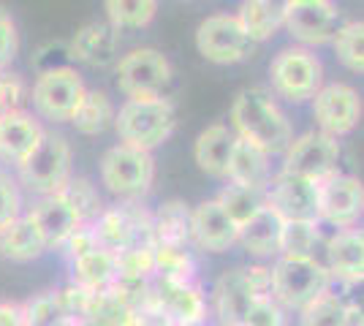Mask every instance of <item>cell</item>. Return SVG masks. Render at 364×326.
I'll use <instances>...</instances> for the list:
<instances>
[{
    "label": "cell",
    "instance_id": "cell-1",
    "mask_svg": "<svg viewBox=\"0 0 364 326\" xmlns=\"http://www.w3.org/2000/svg\"><path fill=\"white\" fill-rule=\"evenodd\" d=\"M228 125L237 136L258 144L269 156L283 153L289 147V141L294 139L289 117L277 107L272 93H267L264 87L240 90V95L234 98V107H231V123Z\"/></svg>",
    "mask_w": 364,
    "mask_h": 326
},
{
    "label": "cell",
    "instance_id": "cell-2",
    "mask_svg": "<svg viewBox=\"0 0 364 326\" xmlns=\"http://www.w3.org/2000/svg\"><path fill=\"white\" fill-rule=\"evenodd\" d=\"M122 144L152 153L177 128V109L168 98H125L114 112V125Z\"/></svg>",
    "mask_w": 364,
    "mask_h": 326
},
{
    "label": "cell",
    "instance_id": "cell-3",
    "mask_svg": "<svg viewBox=\"0 0 364 326\" xmlns=\"http://www.w3.org/2000/svg\"><path fill=\"white\" fill-rule=\"evenodd\" d=\"M258 296H272L269 266L253 264L223 272L213 286V313L218 318V326L242 324Z\"/></svg>",
    "mask_w": 364,
    "mask_h": 326
},
{
    "label": "cell",
    "instance_id": "cell-4",
    "mask_svg": "<svg viewBox=\"0 0 364 326\" xmlns=\"http://www.w3.org/2000/svg\"><path fill=\"white\" fill-rule=\"evenodd\" d=\"M98 177L107 193H112L120 202H139L150 193L155 183V158L152 153L128 147V144H114L109 147L101 163H98Z\"/></svg>",
    "mask_w": 364,
    "mask_h": 326
},
{
    "label": "cell",
    "instance_id": "cell-5",
    "mask_svg": "<svg viewBox=\"0 0 364 326\" xmlns=\"http://www.w3.org/2000/svg\"><path fill=\"white\" fill-rule=\"evenodd\" d=\"M71 166L74 153L68 139L55 131H44L36 150L22 163H16V183L36 196L58 193L71 180Z\"/></svg>",
    "mask_w": 364,
    "mask_h": 326
},
{
    "label": "cell",
    "instance_id": "cell-6",
    "mask_svg": "<svg viewBox=\"0 0 364 326\" xmlns=\"http://www.w3.org/2000/svg\"><path fill=\"white\" fill-rule=\"evenodd\" d=\"M87 95V85L74 65H63L38 74L31 87L33 114L46 123H71L74 112Z\"/></svg>",
    "mask_w": 364,
    "mask_h": 326
},
{
    "label": "cell",
    "instance_id": "cell-7",
    "mask_svg": "<svg viewBox=\"0 0 364 326\" xmlns=\"http://www.w3.org/2000/svg\"><path fill=\"white\" fill-rule=\"evenodd\" d=\"M269 85L277 98L289 104H304L323 85V63L313 49L299 44L280 49L269 63Z\"/></svg>",
    "mask_w": 364,
    "mask_h": 326
},
{
    "label": "cell",
    "instance_id": "cell-8",
    "mask_svg": "<svg viewBox=\"0 0 364 326\" xmlns=\"http://www.w3.org/2000/svg\"><path fill=\"white\" fill-rule=\"evenodd\" d=\"M171 79L174 68L161 49H134L114 63V82L125 98H161Z\"/></svg>",
    "mask_w": 364,
    "mask_h": 326
},
{
    "label": "cell",
    "instance_id": "cell-9",
    "mask_svg": "<svg viewBox=\"0 0 364 326\" xmlns=\"http://www.w3.org/2000/svg\"><path fill=\"white\" fill-rule=\"evenodd\" d=\"M272 275V299L283 310H302L307 302L323 294L326 286V266L318 259H296V256H277L269 266Z\"/></svg>",
    "mask_w": 364,
    "mask_h": 326
},
{
    "label": "cell",
    "instance_id": "cell-10",
    "mask_svg": "<svg viewBox=\"0 0 364 326\" xmlns=\"http://www.w3.org/2000/svg\"><path fill=\"white\" fill-rule=\"evenodd\" d=\"M253 41L247 38L237 14H213L196 28V49L207 63L234 65L250 58Z\"/></svg>",
    "mask_w": 364,
    "mask_h": 326
},
{
    "label": "cell",
    "instance_id": "cell-11",
    "mask_svg": "<svg viewBox=\"0 0 364 326\" xmlns=\"http://www.w3.org/2000/svg\"><path fill=\"white\" fill-rule=\"evenodd\" d=\"M310 104H313L310 109H313L316 131L332 139H343L353 134L362 120V95L346 82L321 85L318 93L310 98Z\"/></svg>",
    "mask_w": 364,
    "mask_h": 326
},
{
    "label": "cell",
    "instance_id": "cell-12",
    "mask_svg": "<svg viewBox=\"0 0 364 326\" xmlns=\"http://www.w3.org/2000/svg\"><path fill=\"white\" fill-rule=\"evenodd\" d=\"M340 156H343L340 139H332L321 131H307L291 139L289 147L283 150V169L321 183L323 177L340 171Z\"/></svg>",
    "mask_w": 364,
    "mask_h": 326
},
{
    "label": "cell",
    "instance_id": "cell-13",
    "mask_svg": "<svg viewBox=\"0 0 364 326\" xmlns=\"http://www.w3.org/2000/svg\"><path fill=\"white\" fill-rule=\"evenodd\" d=\"M343 25V11L332 0H307V3H289L283 28L299 47L316 49L326 47L334 38L337 28Z\"/></svg>",
    "mask_w": 364,
    "mask_h": 326
},
{
    "label": "cell",
    "instance_id": "cell-14",
    "mask_svg": "<svg viewBox=\"0 0 364 326\" xmlns=\"http://www.w3.org/2000/svg\"><path fill=\"white\" fill-rule=\"evenodd\" d=\"M364 185L362 180L334 171L318 183V220L334 229H350L362 220Z\"/></svg>",
    "mask_w": 364,
    "mask_h": 326
},
{
    "label": "cell",
    "instance_id": "cell-15",
    "mask_svg": "<svg viewBox=\"0 0 364 326\" xmlns=\"http://www.w3.org/2000/svg\"><path fill=\"white\" fill-rule=\"evenodd\" d=\"M152 308L182 326L201 324L210 315V302L196 280L152 278Z\"/></svg>",
    "mask_w": 364,
    "mask_h": 326
},
{
    "label": "cell",
    "instance_id": "cell-16",
    "mask_svg": "<svg viewBox=\"0 0 364 326\" xmlns=\"http://www.w3.org/2000/svg\"><path fill=\"white\" fill-rule=\"evenodd\" d=\"M267 204L283 220H316L318 217V183L280 169L267 185Z\"/></svg>",
    "mask_w": 364,
    "mask_h": 326
},
{
    "label": "cell",
    "instance_id": "cell-17",
    "mask_svg": "<svg viewBox=\"0 0 364 326\" xmlns=\"http://www.w3.org/2000/svg\"><path fill=\"white\" fill-rule=\"evenodd\" d=\"M237 239H240V226L215 199H207L191 210V248L220 256L234 248Z\"/></svg>",
    "mask_w": 364,
    "mask_h": 326
},
{
    "label": "cell",
    "instance_id": "cell-18",
    "mask_svg": "<svg viewBox=\"0 0 364 326\" xmlns=\"http://www.w3.org/2000/svg\"><path fill=\"white\" fill-rule=\"evenodd\" d=\"M68 52H71V60L82 63L87 68H109L120 58V31L112 28L107 19L87 22L68 41Z\"/></svg>",
    "mask_w": 364,
    "mask_h": 326
},
{
    "label": "cell",
    "instance_id": "cell-19",
    "mask_svg": "<svg viewBox=\"0 0 364 326\" xmlns=\"http://www.w3.org/2000/svg\"><path fill=\"white\" fill-rule=\"evenodd\" d=\"M28 215L36 223V229L41 232V237H44L46 250H60L65 245V239L82 226L76 212L65 204L60 193L38 196L31 210H28Z\"/></svg>",
    "mask_w": 364,
    "mask_h": 326
},
{
    "label": "cell",
    "instance_id": "cell-20",
    "mask_svg": "<svg viewBox=\"0 0 364 326\" xmlns=\"http://www.w3.org/2000/svg\"><path fill=\"white\" fill-rule=\"evenodd\" d=\"M269 153L261 150L253 141L237 136L234 147H231V158H228L226 166V180L234 185L245 188H258V190H267L269 180H272V163H269Z\"/></svg>",
    "mask_w": 364,
    "mask_h": 326
},
{
    "label": "cell",
    "instance_id": "cell-21",
    "mask_svg": "<svg viewBox=\"0 0 364 326\" xmlns=\"http://www.w3.org/2000/svg\"><path fill=\"white\" fill-rule=\"evenodd\" d=\"M41 136H44V125L28 109L0 114V158L11 161L14 166L31 156Z\"/></svg>",
    "mask_w": 364,
    "mask_h": 326
},
{
    "label": "cell",
    "instance_id": "cell-22",
    "mask_svg": "<svg viewBox=\"0 0 364 326\" xmlns=\"http://www.w3.org/2000/svg\"><path fill=\"white\" fill-rule=\"evenodd\" d=\"M280 234H283V217L277 215L269 204H264L245 226H240L237 242L242 245L247 256L264 261V259L280 256Z\"/></svg>",
    "mask_w": 364,
    "mask_h": 326
},
{
    "label": "cell",
    "instance_id": "cell-23",
    "mask_svg": "<svg viewBox=\"0 0 364 326\" xmlns=\"http://www.w3.org/2000/svg\"><path fill=\"white\" fill-rule=\"evenodd\" d=\"M323 250H326V261H321V264L326 266V272L362 283V278H364L362 229H356V226L340 229L329 242H323Z\"/></svg>",
    "mask_w": 364,
    "mask_h": 326
},
{
    "label": "cell",
    "instance_id": "cell-24",
    "mask_svg": "<svg viewBox=\"0 0 364 326\" xmlns=\"http://www.w3.org/2000/svg\"><path fill=\"white\" fill-rule=\"evenodd\" d=\"M234 139H237V134L231 131V125H207L196 136V144H193V161H196L198 169L215 177V180H226V166L228 158H231Z\"/></svg>",
    "mask_w": 364,
    "mask_h": 326
},
{
    "label": "cell",
    "instance_id": "cell-25",
    "mask_svg": "<svg viewBox=\"0 0 364 326\" xmlns=\"http://www.w3.org/2000/svg\"><path fill=\"white\" fill-rule=\"evenodd\" d=\"M289 0H242L237 19L253 44H264L283 31Z\"/></svg>",
    "mask_w": 364,
    "mask_h": 326
},
{
    "label": "cell",
    "instance_id": "cell-26",
    "mask_svg": "<svg viewBox=\"0 0 364 326\" xmlns=\"http://www.w3.org/2000/svg\"><path fill=\"white\" fill-rule=\"evenodd\" d=\"M44 253H46L44 237L36 229V223L31 220L28 212H22L14 223H9V226L0 232V256H3L6 261L28 264V261L41 259Z\"/></svg>",
    "mask_w": 364,
    "mask_h": 326
},
{
    "label": "cell",
    "instance_id": "cell-27",
    "mask_svg": "<svg viewBox=\"0 0 364 326\" xmlns=\"http://www.w3.org/2000/svg\"><path fill=\"white\" fill-rule=\"evenodd\" d=\"M114 280H117V259L104 248H95L71 261V283L85 291L104 294L112 288Z\"/></svg>",
    "mask_w": 364,
    "mask_h": 326
},
{
    "label": "cell",
    "instance_id": "cell-28",
    "mask_svg": "<svg viewBox=\"0 0 364 326\" xmlns=\"http://www.w3.org/2000/svg\"><path fill=\"white\" fill-rule=\"evenodd\" d=\"M299 326H362V305L318 294L299 310Z\"/></svg>",
    "mask_w": 364,
    "mask_h": 326
},
{
    "label": "cell",
    "instance_id": "cell-29",
    "mask_svg": "<svg viewBox=\"0 0 364 326\" xmlns=\"http://www.w3.org/2000/svg\"><path fill=\"white\" fill-rule=\"evenodd\" d=\"M155 245H191V207L185 202H164L152 212Z\"/></svg>",
    "mask_w": 364,
    "mask_h": 326
},
{
    "label": "cell",
    "instance_id": "cell-30",
    "mask_svg": "<svg viewBox=\"0 0 364 326\" xmlns=\"http://www.w3.org/2000/svg\"><path fill=\"white\" fill-rule=\"evenodd\" d=\"M114 104L104 90H87L85 101L71 117V125L82 136H101L114 125Z\"/></svg>",
    "mask_w": 364,
    "mask_h": 326
},
{
    "label": "cell",
    "instance_id": "cell-31",
    "mask_svg": "<svg viewBox=\"0 0 364 326\" xmlns=\"http://www.w3.org/2000/svg\"><path fill=\"white\" fill-rule=\"evenodd\" d=\"M337 63L350 74H364V25L362 19H343L329 41Z\"/></svg>",
    "mask_w": 364,
    "mask_h": 326
},
{
    "label": "cell",
    "instance_id": "cell-32",
    "mask_svg": "<svg viewBox=\"0 0 364 326\" xmlns=\"http://www.w3.org/2000/svg\"><path fill=\"white\" fill-rule=\"evenodd\" d=\"M104 14L117 31H144L158 14V0H104Z\"/></svg>",
    "mask_w": 364,
    "mask_h": 326
},
{
    "label": "cell",
    "instance_id": "cell-33",
    "mask_svg": "<svg viewBox=\"0 0 364 326\" xmlns=\"http://www.w3.org/2000/svg\"><path fill=\"white\" fill-rule=\"evenodd\" d=\"M58 193H60L63 199H65V204L76 212L79 223H92L95 217L107 210L98 185L92 180H87V177H71Z\"/></svg>",
    "mask_w": 364,
    "mask_h": 326
},
{
    "label": "cell",
    "instance_id": "cell-34",
    "mask_svg": "<svg viewBox=\"0 0 364 326\" xmlns=\"http://www.w3.org/2000/svg\"><path fill=\"white\" fill-rule=\"evenodd\" d=\"M215 202L226 210V215L231 217L237 226H245V223L267 204V190L228 183V185L220 188V193L215 196Z\"/></svg>",
    "mask_w": 364,
    "mask_h": 326
},
{
    "label": "cell",
    "instance_id": "cell-35",
    "mask_svg": "<svg viewBox=\"0 0 364 326\" xmlns=\"http://www.w3.org/2000/svg\"><path fill=\"white\" fill-rule=\"evenodd\" d=\"M152 261H155V278L196 280L191 245H152Z\"/></svg>",
    "mask_w": 364,
    "mask_h": 326
},
{
    "label": "cell",
    "instance_id": "cell-36",
    "mask_svg": "<svg viewBox=\"0 0 364 326\" xmlns=\"http://www.w3.org/2000/svg\"><path fill=\"white\" fill-rule=\"evenodd\" d=\"M321 248L316 220H283L280 234V256H296V259H316Z\"/></svg>",
    "mask_w": 364,
    "mask_h": 326
},
{
    "label": "cell",
    "instance_id": "cell-37",
    "mask_svg": "<svg viewBox=\"0 0 364 326\" xmlns=\"http://www.w3.org/2000/svg\"><path fill=\"white\" fill-rule=\"evenodd\" d=\"M22 315L28 326H58L63 318H68L63 310L60 291H41L22 305Z\"/></svg>",
    "mask_w": 364,
    "mask_h": 326
},
{
    "label": "cell",
    "instance_id": "cell-38",
    "mask_svg": "<svg viewBox=\"0 0 364 326\" xmlns=\"http://www.w3.org/2000/svg\"><path fill=\"white\" fill-rule=\"evenodd\" d=\"M28 104H31V87L22 79V74L0 68V114L25 112Z\"/></svg>",
    "mask_w": 364,
    "mask_h": 326
},
{
    "label": "cell",
    "instance_id": "cell-39",
    "mask_svg": "<svg viewBox=\"0 0 364 326\" xmlns=\"http://www.w3.org/2000/svg\"><path fill=\"white\" fill-rule=\"evenodd\" d=\"M114 259H117V278H136V280L155 278L152 248H125L120 253H114Z\"/></svg>",
    "mask_w": 364,
    "mask_h": 326
},
{
    "label": "cell",
    "instance_id": "cell-40",
    "mask_svg": "<svg viewBox=\"0 0 364 326\" xmlns=\"http://www.w3.org/2000/svg\"><path fill=\"white\" fill-rule=\"evenodd\" d=\"M22 215V193L11 174L0 171V232Z\"/></svg>",
    "mask_w": 364,
    "mask_h": 326
},
{
    "label": "cell",
    "instance_id": "cell-41",
    "mask_svg": "<svg viewBox=\"0 0 364 326\" xmlns=\"http://www.w3.org/2000/svg\"><path fill=\"white\" fill-rule=\"evenodd\" d=\"M242 326H286V310L272 296H258L245 315Z\"/></svg>",
    "mask_w": 364,
    "mask_h": 326
},
{
    "label": "cell",
    "instance_id": "cell-42",
    "mask_svg": "<svg viewBox=\"0 0 364 326\" xmlns=\"http://www.w3.org/2000/svg\"><path fill=\"white\" fill-rule=\"evenodd\" d=\"M31 65L38 74L52 71V68H63V65H71L68 41H49V44H44V47L31 58Z\"/></svg>",
    "mask_w": 364,
    "mask_h": 326
},
{
    "label": "cell",
    "instance_id": "cell-43",
    "mask_svg": "<svg viewBox=\"0 0 364 326\" xmlns=\"http://www.w3.org/2000/svg\"><path fill=\"white\" fill-rule=\"evenodd\" d=\"M19 52V33L11 11H6V6H0V68H6Z\"/></svg>",
    "mask_w": 364,
    "mask_h": 326
},
{
    "label": "cell",
    "instance_id": "cell-44",
    "mask_svg": "<svg viewBox=\"0 0 364 326\" xmlns=\"http://www.w3.org/2000/svg\"><path fill=\"white\" fill-rule=\"evenodd\" d=\"M95 248H98V242H95V234H92L90 223H82V226L65 239V245H63L68 261H74V259H79V256H85V253H90V250H95Z\"/></svg>",
    "mask_w": 364,
    "mask_h": 326
},
{
    "label": "cell",
    "instance_id": "cell-45",
    "mask_svg": "<svg viewBox=\"0 0 364 326\" xmlns=\"http://www.w3.org/2000/svg\"><path fill=\"white\" fill-rule=\"evenodd\" d=\"M0 326H25L22 305H16V302H0Z\"/></svg>",
    "mask_w": 364,
    "mask_h": 326
},
{
    "label": "cell",
    "instance_id": "cell-46",
    "mask_svg": "<svg viewBox=\"0 0 364 326\" xmlns=\"http://www.w3.org/2000/svg\"><path fill=\"white\" fill-rule=\"evenodd\" d=\"M193 326H218V324H210V321H201V324H193Z\"/></svg>",
    "mask_w": 364,
    "mask_h": 326
},
{
    "label": "cell",
    "instance_id": "cell-47",
    "mask_svg": "<svg viewBox=\"0 0 364 326\" xmlns=\"http://www.w3.org/2000/svg\"><path fill=\"white\" fill-rule=\"evenodd\" d=\"M161 326H182V324H174V321H164Z\"/></svg>",
    "mask_w": 364,
    "mask_h": 326
},
{
    "label": "cell",
    "instance_id": "cell-48",
    "mask_svg": "<svg viewBox=\"0 0 364 326\" xmlns=\"http://www.w3.org/2000/svg\"><path fill=\"white\" fill-rule=\"evenodd\" d=\"M289 3H307V0H289Z\"/></svg>",
    "mask_w": 364,
    "mask_h": 326
},
{
    "label": "cell",
    "instance_id": "cell-49",
    "mask_svg": "<svg viewBox=\"0 0 364 326\" xmlns=\"http://www.w3.org/2000/svg\"><path fill=\"white\" fill-rule=\"evenodd\" d=\"M237 326H242V324H237Z\"/></svg>",
    "mask_w": 364,
    "mask_h": 326
},
{
    "label": "cell",
    "instance_id": "cell-50",
    "mask_svg": "<svg viewBox=\"0 0 364 326\" xmlns=\"http://www.w3.org/2000/svg\"><path fill=\"white\" fill-rule=\"evenodd\" d=\"M25 326H28V324H25Z\"/></svg>",
    "mask_w": 364,
    "mask_h": 326
}]
</instances>
